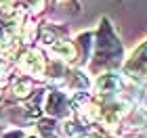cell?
<instances>
[{
	"label": "cell",
	"mask_w": 147,
	"mask_h": 138,
	"mask_svg": "<svg viewBox=\"0 0 147 138\" xmlns=\"http://www.w3.org/2000/svg\"><path fill=\"white\" fill-rule=\"evenodd\" d=\"M46 109L51 111L53 115H61L65 111V96L61 92H55V94L49 96V105H46Z\"/></svg>",
	"instance_id": "6da1fadb"
},
{
	"label": "cell",
	"mask_w": 147,
	"mask_h": 138,
	"mask_svg": "<svg viewBox=\"0 0 147 138\" xmlns=\"http://www.w3.org/2000/svg\"><path fill=\"white\" fill-rule=\"evenodd\" d=\"M132 67L139 69V75L147 73V44L139 48V52L135 55V63H132Z\"/></svg>",
	"instance_id": "7a4b0ae2"
},
{
	"label": "cell",
	"mask_w": 147,
	"mask_h": 138,
	"mask_svg": "<svg viewBox=\"0 0 147 138\" xmlns=\"http://www.w3.org/2000/svg\"><path fill=\"white\" fill-rule=\"evenodd\" d=\"M118 88V77L116 75H103L99 80V90L101 92H116Z\"/></svg>",
	"instance_id": "3957f363"
},
{
	"label": "cell",
	"mask_w": 147,
	"mask_h": 138,
	"mask_svg": "<svg viewBox=\"0 0 147 138\" xmlns=\"http://www.w3.org/2000/svg\"><path fill=\"white\" fill-rule=\"evenodd\" d=\"M28 90H30V84L28 82H19L17 86H15V92H17L19 96H25V94H28Z\"/></svg>",
	"instance_id": "277c9868"
}]
</instances>
